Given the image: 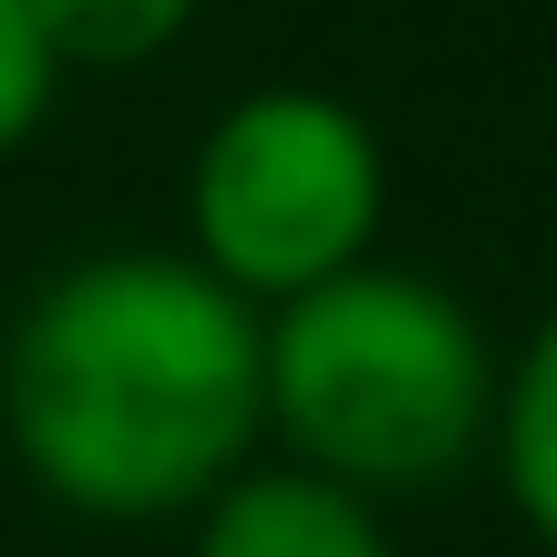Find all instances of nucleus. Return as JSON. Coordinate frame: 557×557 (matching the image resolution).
Returning <instances> with one entry per match:
<instances>
[{
	"label": "nucleus",
	"instance_id": "obj_1",
	"mask_svg": "<svg viewBox=\"0 0 557 557\" xmlns=\"http://www.w3.org/2000/svg\"><path fill=\"white\" fill-rule=\"evenodd\" d=\"M0 444L83 527L197 517L269 444L259 310L186 248H94L0 341Z\"/></svg>",
	"mask_w": 557,
	"mask_h": 557
},
{
	"label": "nucleus",
	"instance_id": "obj_2",
	"mask_svg": "<svg viewBox=\"0 0 557 557\" xmlns=\"http://www.w3.org/2000/svg\"><path fill=\"white\" fill-rule=\"evenodd\" d=\"M506 351L444 278L361 259L331 289L259 310V413L278 465L393 506L465 475L496 434Z\"/></svg>",
	"mask_w": 557,
	"mask_h": 557
},
{
	"label": "nucleus",
	"instance_id": "obj_3",
	"mask_svg": "<svg viewBox=\"0 0 557 557\" xmlns=\"http://www.w3.org/2000/svg\"><path fill=\"white\" fill-rule=\"evenodd\" d=\"M382 218H393V156L372 114L320 83L238 94L186 165V259L227 278L248 310H289L341 269L382 259Z\"/></svg>",
	"mask_w": 557,
	"mask_h": 557
},
{
	"label": "nucleus",
	"instance_id": "obj_4",
	"mask_svg": "<svg viewBox=\"0 0 557 557\" xmlns=\"http://www.w3.org/2000/svg\"><path fill=\"white\" fill-rule=\"evenodd\" d=\"M186 557H403L372 496L299 465H248L186 517Z\"/></svg>",
	"mask_w": 557,
	"mask_h": 557
},
{
	"label": "nucleus",
	"instance_id": "obj_5",
	"mask_svg": "<svg viewBox=\"0 0 557 557\" xmlns=\"http://www.w3.org/2000/svg\"><path fill=\"white\" fill-rule=\"evenodd\" d=\"M485 455H496V485L517 506V527L557 557V299L537 310V331L496 372V434H485Z\"/></svg>",
	"mask_w": 557,
	"mask_h": 557
},
{
	"label": "nucleus",
	"instance_id": "obj_6",
	"mask_svg": "<svg viewBox=\"0 0 557 557\" xmlns=\"http://www.w3.org/2000/svg\"><path fill=\"white\" fill-rule=\"evenodd\" d=\"M197 11L207 0H32L41 52L62 73H145L197 32Z\"/></svg>",
	"mask_w": 557,
	"mask_h": 557
},
{
	"label": "nucleus",
	"instance_id": "obj_7",
	"mask_svg": "<svg viewBox=\"0 0 557 557\" xmlns=\"http://www.w3.org/2000/svg\"><path fill=\"white\" fill-rule=\"evenodd\" d=\"M52 94H62V62L41 52V21H32V0H0V165H11L21 145L41 135Z\"/></svg>",
	"mask_w": 557,
	"mask_h": 557
}]
</instances>
